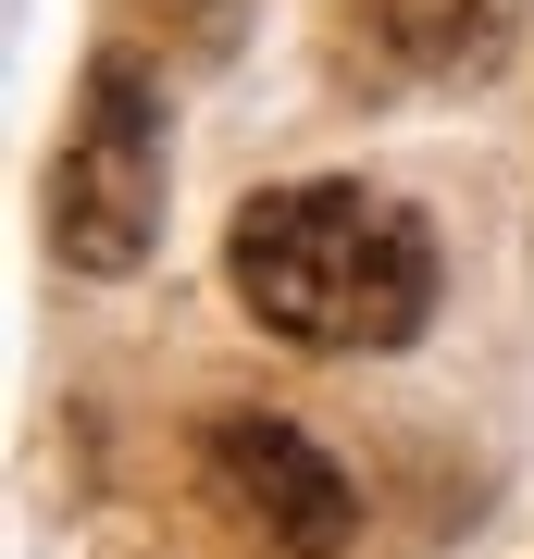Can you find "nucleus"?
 Here are the masks:
<instances>
[{"label":"nucleus","mask_w":534,"mask_h":559,"mask_svg":"<svg viewBox=\"0 0 534 559\" xmlns=\"http://www.w3.org/2000/svg\"><path fill=\"white\" fill-rule=\"evenodd\" d=\"M224 286L249 299L261 336L286 348H411L436 323V237L411 200L360 175H311V187H261L224 237Z\"/></svg>","instance_id":"f257e3e1"},{"label":"nucleus","mask_w":534,"mask_h":559,"mask_svg":"<svg viewBox=\"0 0 534 559\" xmlns=\"http://www.w3.org/2000/svg\"><path fill=\"white\" fill-rule=\"evenodd\" d=\"M162 237V100L138 62H87L50 162V249L75 274H138Z\"/></svg>","instance_id":"f03ea898"},{"label":"nucleus","mask_w":534,"mask_h":559,"mask_svg":"<svg viewBox=\"0 0 534 559\" xmlns=\"http://www.w3.org/2000/svg\"><path fill=\"white\" fill-rule=\"evenodd\" d=\"M199 485H212L249 535H274L286 559H336L360 535V485L336 473V448H323L311 423H286V411H212L199 423Z\"/></svg>","instance_id":"7ed1b4c3"},{"label":"nucleus","mask_w":534,"mask_h":559,"mask_svg":"<svg viewBox=\"0 0 534 559\" xmlns=\"http://www.w3.org/2000/svg\"><path fill=\"white\" fill-rule=\"evenodd\" d=\"M373 87H485L522 38V0H336Z\"/></svg>","instance_id":"20e7f679"},{"label":"nucleus","mask_w":534,"mask_h":559,"mask_svg":"<svg viewBox=\"0 0 534 559\" xmlns=\"http://www.w3.org/2000/svg\"><path fill=\"white\" fill-rule=\"evenodd\" d=\"M175 13H199V38H224V0H175Z\"/></svg>","instance_id":"39448f33"}]
</instances>
